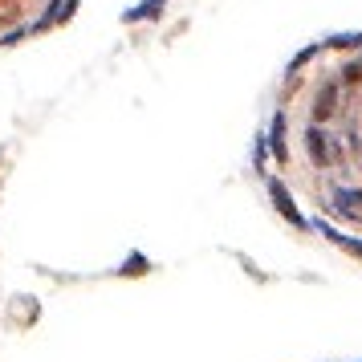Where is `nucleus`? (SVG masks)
Masks as SVG:
<instances>
[{
  "label": "nucleus",
  "mask_w": 362,
  "mask_h": 362,
  "mask_svg": "<svg viewBox=\"0 0 362 362\" xmlns=\"http://www.w3.org/2000/svg\"><path fill=\"white\" fill-rule=\"evenodd\" d=\"M257 175L289 228L362 261V33L329 37L285 69Z\"/></svg>",
  "instance_id": "1"
}]
</instances>
